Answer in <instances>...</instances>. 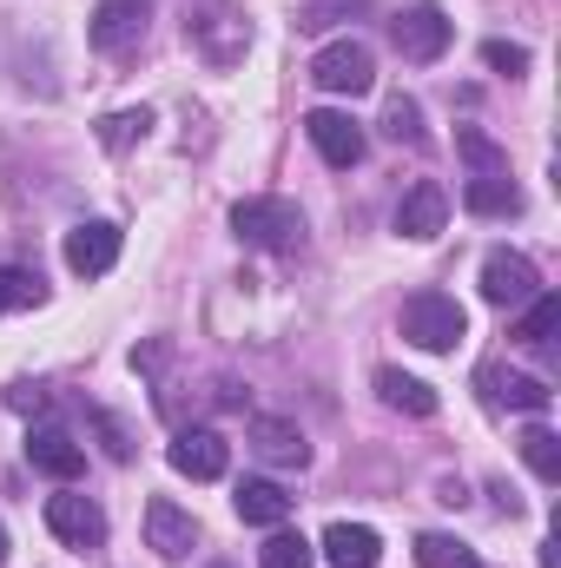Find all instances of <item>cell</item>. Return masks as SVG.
I'll return each instance as SVG.
<instances>
[{
	"instance_id": "31",
	"label": "cell",
	"mask_w": 561,
	"mask_h": 568,
	"mask_svg": "<svg viewBox=\"0 0 561 568\" xmlns=\"http://www.w3.org/2000/svg\"><path fill=\"white\" fill-rule=\"evenodd\" d=\"M482 60H489L496 73H509V80H516V73H529V47H516V40H489V47H482Z\"/></svg>"
},
{
	"instance_id": "1",
	"label": "cell",
	"mask_w": 561,
	"mask_h": 568,
	"mask_svg": "<svg viewBox=\"0 0 561 568\" xmlns=\"http://www.w3.org/2000/svg\"><path fill=\"white\" fill-rule=\"evenodd\" d=\"M185 40H192V53L205 60V67H238L245 53H252V20H245V7H232V0H192L185 7Z\"/></svg>"
},
{
	"instance_id": "14",
	"label": "cell",
	"mask_w": 561,
	"mask_h": 568,
	"mask_svg": "<svg viewBox=\"0 0 561 568\" xmlns=\"http://www.w3.org/2000/svg\"><path fill=\"white\" fill-rule=\"evenodd\" d=\"M192 542H198V523H192L178 503L152 496V503H145V549H152V556H165V562H185V556H192Z\"/></svg>"
},
{
	"instance_id": "10",
	"label": "cell",
	"mask_w": 561,
	"mask_h": 568,
	"mask_svg": "<svg viewBox=\"0 0 561 568\" xmlns=\"http://www.w3.org/2000/svg\"><path fill=\"white\" fill-rule=\"evenodd\" d=\"M304 133H310V145H317V159L337 165V172H350V165L364 159V126H357L350 113H337V106L304 113Z\"/></svg>"
},
{
	"instance_id": "2",
	"label": "cell",
	"mask_w": 561,
	"mask_h": 568,
	"mask_svg": "<svg viewBox=\"0 0 561 568\" xmlns=\"http://www.w3.org/2000/svg\"><path fill=\"white\" fill-rule=\"evenodd\" d=\"M232 232L245 239V245H258V252H304V212L290 205V199H238L232 205Z\"/></svg>"
},
{
	"instance_id": "3",
	"label": "cell",
	"mask_w": 561,
	"mask_h": 568,
	"mask_svg": "<svg viewBox=\"0 0 561 568\" xmlns=\"http://www.w3.org/2000/svg\"><path fill=\"white\" fill-rule=\"evenodd\" d=\"M397 324H404V337H410L417 351H456V344L469 337V311H462L449 291H417Z\"/></svg>"
},
{
	"instance_id": "4",
	"label": "cell",
	"mask_w": 561,
	"mask_h": 568,
	"mask_svg": "<svg viewBox=\"0 0 561 568\" xmlns=\"http://www.w3.org/2000/svg\"><path fill=\"white\" fill-rule=\"evenodd\" d=\"M310 87H324V93H337V100H364V93L377 87L370 47H364V40H330V47H317V53H310Z\"/></svg>"
},
{
	"instance_id": "26",
	"label": "cell",
	"mask_w": 561,
	"mask_h": 568,
	"mask_svg": "<svg viewBox=\"0 0 561 568\" xmlns=\"http://www.w3.org/2000/svg\"><path fill=\"white\" fill-rule=\"evenodd\" d=\"M522 463H529L542 483H561V436L555 429H542V424L522 429Z\"/></svg>"
},
{
	"instance_id": "11",
	"label": "cell",
	"mask_w": 561,
	"mask_h": 568,
	"mask_svg": "<svg viewBox=\"0 0 561 568\" xmlns=\"http://www.w3.org/2000/svg\"><path fill=\"white\" fill-rule=\"evenodd\" d=\"M542 291V272L522 258V252H489L482 258V297L496 304V311H516V304H529Z\"/></svg>"
},
{
	"instance_id": "25",
	"label": "cell",
	"mask_w": 561,
	"mask_h": 568,
	"mask_svg": "<svg viewBox=\"0 0 561 568\" xmlns=\"http://www.w3.org/2000/svg\"><path fill=\"white\" fill-rule=\"evenodd\" d=\"M384 140L390 145H429V133H422V106L410 100V93H390V106H384Z\"/></svg>"
},
{
	"instance_id": "30",
	"label": "cell",
	"mask_w": 561,
	"mask_h": 568,
	"mask_svg": "<svg viewBox=\"0 0 561 568\" xmlns=\"http://www.w3.org/2000/svg\"><path fill=\"white\" fill-rule=\"evenodd\" d=\"M370 0H304V13H297V27H337V13H364Z\"/></svg>"
},
{
	"instance_id": "29",
	"label": "cell",
	"mask_w": 561,
	"mask_h": 568,
	"mask_svg": "<svg viewBox=\"0 0 561 568\" xmlns=\"http://www.w3.org/2000/svg\"><path fill=\"white\" fill-rule=\"evenodd\" d=\"M86 424L100 429V443H106V456H113V463H133V429L120 424L113 410H86Z\"/></svg>"
},
{
	"instance_id": "23",
	"label": "cell",
	"mask_w": 561,
	"mask_h": 568,
	"mask_svg": "<svg viewBox=\"0 0 561 568\" xmlns=\"http://www.w3.org/2000/svg\"><path fill=\"white\" fill-rule=\"evenodd\" d=\"M152 133V106H126V113H106L100 120V145L120 159V152H133V145Z\"/></svg>"
},
{
	"instance_id": "15",
	"label": "cell",
	"mask_w": 561,
	"mask_h": 568,
	"mask_svg": "<svg viewBox=\"0 0 561 568\" xmlns=\"http://www.w3.org/2000/svg\"><path fill=\"white\" fill-rule=\"evenodd\" d=\"M449 225V192L436 185V179H417L404 199H397V232L404 239H436Z\"/></svg>"
},
{
	"instance_id": "20",
	"label": "cell",
	"mask_w": 561,
	"mask_h": 568,
	"mask_svg": "<svg viewBox=\"0 0 561 568\" xmlns=\"http://www.w3.org/2000/svg\"><path fill=\"white\" fill-rule=\"evenodd\" d=\"M377 397L404 417H436V390L422 377H404V371H377Z\"/></svg>"
},
{
	"instance_id": "16",
	"label": "cell",
	"mask_w": 561,
	"mask_h": 568,
	"mask_svg": "<svg viewBox=\"0 0 561 568\" xmlns=\"http://www.w3.org/2000/svg\"><path fill=\"white\" fill-rule=\"evenodd\" d=\"M317 556L330 568H377L384 562V536L364 529V523H330L324 542H317Z\"/></svg>"
},
{
	"instance_id": "8",
	"label": "cell",
	"mask_w": 561,
	"mask_h": 568,
	"mask_svg": "<svg viewBox=\"0 0 561 568\" xmlns=\"http://www.w3.org/2000/svg\"><path fill=\"white\" fill-rule=\"evenodd\" d=\"M47 529H53L67 549H100V542H106V516H100V503L80 496V489L47 496Z\"/></svg>"
},
{
	"instance_id": "27",
	"label": "cell",
	"mask_w": 561,
	"mask_h": 568,
	"mask_svg": "<svg viewBox=\"0 0 561 568\" xmlns=\"http://www.w3.org/2000/svg\"><path fill=\"white\" fill-rule=\"evenodd\" d=\"M310 562H317V549H310L297 529H284V523L272 529V542L258 549V568H310Z\"/></svg>"
},
{
	"instance_id": "19",
	"label": "cell",
	"mask_w": 561,
	"mask_h": 568,
	"mask_svg": "<svg viewBox=\"0 0 561 568\" xmlns=\"http://www.w3.org/2000/svg\"><path fill=\"white\" fill-rule=\"evenodd\" d=\"M462 205H469L476 219H516V212H522V192H516L509 172H476V179L462 185Z\"/></svg>"
},
{
	"instance_id": "7",
	"label": "cell",
	"mask_w": 561,
	"mask_h": 568,
	"mask_svg": "<svg viewBox=\"0 0 561 568\" xmlns=\"http://www.w3.org/2000/svg\"><path fill=\"white\" fill-rule=\"evenodd\" d=\"M165 463H172L178 476H192V483H218V476L232 469V443H225L218 429H178V436L165 443Z\"/></svg>"
},
{
	"instance_id": "17",
	"label": "cell",
	"mask_w": 561,
	"mask_h": 568,
	"mask_svg": "<svg viewBox=\"0 0 561 568\" xmlns=\"http://www.w3.org/2000/svg\"><path fill=\"white\" fill-rule=\"evenodd\" d=\"M252 449L272 463V469H304L310 463V443H304V429L290 424V417H252Z\"/></svg>"
},
{
	"instance_id": "12",
	"label": "cell",
	"mask_w": 561,
	"mask_h": 568,
	"mask_svg": "<svg viewBox=\"0 0 561 568\" xmlns=\"http://www.w3.org/2000/svg\"><path fill=\"white\" fill-rule=\"evenodd\" d=\"M27 463H33L40 476H53V483H80V476H86V449H80L60 424L27 429Z\"/></svg>"
},
{
	"instance_id": "21",
	"label": "cell",
	"mask_w": 561,
	"mask_h": 568,
	"mask_svg": "<svg viewBox=\"0 0 561 568\" xmlns=\"http://www.w3.org/2000/svg\"><path fill=\"white\" fill-rule=\"evenodd\" d=\"M33 304H47V278L33 265H0V317L33 311Z\"/></svg>"
},
{
	"instance_id": "32",
	"label": "cell",
	"mask_w": 561,
	"mask_h": 568,
	"mask_svg": "<svg viewBox=\"0 0 561 568\" xmlns=\"http://www.w3.org/2000/svg\"><path fill=\"white\" fill-rule=\"evenodd\" d=\"M7 404H13L20 417H47V410H53V390H47V384H13Z\"/></svg>"
},
{
	"instance_id": "13",
	"label": "cell",
	"mask_w": 561,
	"mask_h": 568,
	"mask_svg": "<svg viewBox=\"0 0 561 568\" xmlns=\"http://www.w3.org/2000/svg\"><path fill=\"white\" fill-rule=\"evenodd\" d=\"M476 384H482V397H489L496 410H529V417H542V410L555 404V390H549L542 377H529V371H502V364H489Z\"/></svg>"
},
{
	"instance_id": "24",
	"label": "cell",
	"mask_w": 561,
	"mask_h": 568,
	"mask_svg": "<svg viewBox=\"0 0 561 568\" xmlns=\"http://www.w3.org/2000/svg\"><path fill=\"white\" fill-rule=\"evenodd\" d=\"M417 568H489L469 542H456V536H417Z\"/></svg>"
},
{
	"instance_id": "28",
	"label": "cell",
	"mask_w": 561,
	"mask_h": 568,
	"mask_svg": "<svg viewBox=\"0 0 561 568\" xmlns=\"http://www.w3.org/2000/svg\"><path fill=\"white\" fill-rule=\"evenodd\" d=\"M456 152L469 159V172H509V152L489 140L482 126H456Z\"/></svg>"
},
{
	"instance_id": "6",
	"label": "cell",
	"mask_w": 561,
	"mask_h": 568,
	"mask_svg": "<svg viewBox=\"0 0 561 568\" xmlns=\"http://www.w3.org/2000/svg\"><path fill=\"white\" fill-rule=\"evenodd\" d=\"M120 245H126V232L113 219H86V225L67 232V272L73 278H106L120 265Z\"/></svg>"
},
{
	"instance_id": "5",
	"label": "cell",
	"mask_w": 561,
	"mask_h": 568,
	"mask_svg": "<svg viewBox=\"0 0 561 568\" xmlns=\"http://www.w3.org/2000/svg\"><path fill=\"white\" fill-rule=\"evenodd\" d=\"M449 40H456V20H449L436 0H417V7H404V13L390 20V47H397L410 67L442 60V53H449Z\"/></svg>"
},
{
	"instance_id": "9",
	"label": "cell",
	"mask_w": 561,
	"mask_h": 568,
	"mask_svg": "<svg viewBox=\"0 0 561 568\" xmlns=\"http://www.w3.org/2000/svg\"><path fill=\"white\" fill-rule=\"evenodd\" d=\"M145 27H152V13H145V0H100L93 7V53H106V60H120V53H133L145 40Z\"/></svg>"
},
{
	"instance_id": "18",
	"label": "cell",
	"mask_w": 561,
	"mask_h": 568,
	"mask_svg": "<svg viewBox=\"0 0 561 568\" xmlns=\"http://www.w3.org/2000/svg\"><path fill=\"white\" fill-rule=\"evenodd\" d=\"M232 503H238V516H245L252 529H278V523H290V496H284V483H272V476H245Z\"/></svg>"
},
{
	"instance_id": "33",
	"label": "cell",
	"mask_w": 561,
	"mask_h": 568,
	"mask_svg": "<svg viewBox=\"0 0 561 568\" xmlns=\"http://www.w3.org/2000/svg\"><path fill=\"white\" fill-rule=\"evenodd\" d=\"M0 568H7V529H0Z\"/></svg>"
},
{
	"instance_id": "22",
	"label": "cell",
	"mask_w": 561,
	"mask_h": 568,
	"mask_svg": "<svg viewBox=\"0 0 561 568\" xmlns=\"http://www.w3.org/2000/svg\"><path fill=\"white\" fill-rule=\"evenodd\" d=\"M555 324H561V297L555 291H536L529 311H522V324H516V337H522L529 351H542V344H555Z\"/></svg>"
}]
</instances>
